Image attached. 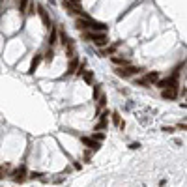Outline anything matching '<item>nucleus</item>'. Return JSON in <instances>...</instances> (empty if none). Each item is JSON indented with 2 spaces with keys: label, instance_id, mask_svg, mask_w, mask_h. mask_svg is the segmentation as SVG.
<instances>
[{
  "label": "nucleus",
  "instance_id": "nucleus-1",
  "mask_svg": "<svg viewBox=\"0 0 187 187\" xmlns=\"http://www.w3.org/2000/svg\"><path fill=\"white\" fill-rule=\"evenodd\" d=\"M82 37L86 39V41H94V43H96L98 47H105L109 41H107V34L105 32H84L82 34Z\"/></svg>",
  "mask_w": 187,
  "mask_h": 187
},
{
  "label": "nucleus",
  "instance_id": "nucleus-2",
  "mask_svg": "<svg viewBox=\"0 0 187 187\" xmlns=\"http://www.w3.org/2000/svg\"><path fill=\"white\" fill-rule=\"evenodd\" d=\"M142 69H138L135 66H122V67H116V75L120 77H129V75H138Z\"/></svg>",
  "mask_w": 187,
  "mask_h": 187
},
{
  "label": "nucleus",
  "instance_id": "nucleus-3",
  "mask_svg": "<svg viewBox=\"0 0 187 187\" xmlns=\"http://www.w3.org/2000/svg\"><path fill=\"white\" fill-rule=\"evenodd\" d=\"M36 10H37V13H39V17H41V21H43V24H45V28H47V30H51V28H53V24H51V19H49V15H47V11H45V8H41V6H36Z\"/></svg>",
  "mask_w": 187,
  "mask_h": 187
},
{
  "label": "nucleus",
  "instance_id": "nucleus-4",
  "mask_svg": "<svg viewBox=\"0 0 187 187\" xmlns=\"http://www.w3.org/2000/svg\"><path fill=\"white\" fill-rule=\"evenodd\" d=\"M157 86L163 90V88H176V77H167V79H161L157 80Z\"/></svg>",
  "mask_w": 187,
  "mask_h": 187
},
{
  "label": "nucleus",
  "instance_id": "nucleus-5",
  "mask_svg": "<svg viewBox=\"0 0 187 187\" xmlns=\"http://www.w3.org/2000/svg\"><path fill=\"white\" fill-rule=\"evenodd\" d=\"M176 96H178L176 88H163L161 90V98L163 99H176Z\"/></svg>",
  "mask_w": 187,
  "mask_h": 187
},
{
  "label": "nucleus",
  "instance_id": "nucleus-6",
  "mask_svg": "<svg viewBox=\"0 0 187 187\" xmlns=\"http://www.w3.org/2000/svg\"><path fill=\"white\" fill-rule=\"evenodd\" d=\"M80 142H82L84 146L92 148V150H98V148H99V142H98V140H94V138H88V137H82V138H80Z\"/></svg>",
  "mask_w": 187,
  "mask_h": 187
},
{
  "label": "nucleus",
  "instance_id": "nucleus-7",
  "mask_svg": "<svg viewBox=\"0 0 187 187\" xmlns=\"http://www.w3.org/2000/svg\"><path fill=\"white\" fill-rule=\"evenodd\" d=\"M75 26L79 28V30H86V28H90V19H82V17H79L77 21H75Z\"/></svg>",
  "mask_w": 187,
  "mask_h": 187
},
{
  "label": "nucleus",
  "instance_id": "nucleus-8",
  "mask_svg": "<svg viewBox=\"0 0 187 187\" xmlns=\"http://www.w3.org/2000/svg\"><path fill=\"white\" fill-rule=\"evenodd\" d=\"M90 30H94V32H105V30H107V24L96 23V21H90Z\"/></svg>",
  "mask_w": 187,
  "mask_h": 187
},
{
  "label": "nucleus",
  "instance_id": "nucleus-9",
  "mask_svg": "<svg viewBox=\"0 0 187 187\" xmlns=\"http://www.w3.org/2000/svg\"><path fill=\"white\" fill-rule=\"evenodd\" d=\"M39 62H41V54H36V56L32 58V62H30V69H28V73H34V71L37 69Z\"/></svg>",
  "mask_w": 187,
  "mask_h": 187
},
{
  "label": "nucleus",
  "instance_id": "nucleus-10",
  "mask_svg": "<svg viewBox=\"0 0 187 187\" xmlns=\"http://www.w3.org/2000/svg\"><path fill=\"white\" fill-rule=\"evenodd\" d=\"M111 62L116 64V66H129V60L122 58V56H111Z\"/></svg>",
  "mask_w": 187,
  "mask_h": 187
},
{
  "label": "nucleus",
  "instance_id": "nucleus-11",
  "mask_svg": "<svg viewBox=\"0 0 187 187\" xmlns=\"http://www.w3.org/2000/svg\"><path fill=\"white\" fill-rule=\"evenodd\" d=\"M79 67V58H71V62H69V67H67V75L69 73H75V69Z\"/></svg>",
  "mask_w": 187,
  "mask_h": 187
},
{
  "label": "nucleus",
  "instance_id": "nucleus-12",
  "mask_svg": "<svg viewBox=\"0 0 187 187\" xmlns=\"http://www.w3.org/2000/svg\"><path fill=\"white\" fill-rule=\"evenodd\" d=\"M144 79H146L150 84H152V82H157V79H159V73H157V71H150V73H148Z\"/></svg>",
  "mask_w": 187,
  "mask_h": 187
},
{
  "label": "nucleus",
  "instance_id": "nucleus-13",
  "mask_svg": "<svg viewBox=\"0 0 187 187\" xmlns=\"http://www.w3.org/2000/svg\"><path fill=\"white\" fill-rule=\"evenodd\" d=\"M28 4H30V0H19V11H21V13H26Z\"/></svg>",
  "mask_w": 187,
  "mask_h": 187
},
{
  "label": "nucleus",
  "instance_id": "nucleus-14",
  "mask_svg": "<svg viewBox=\"0 0 187 187\" xmlns=\"http://www.w3.org/2000/svg\"><path fill=\"white\" fill-rule=\"evenodd\" d=\"M56 39H58V32L53 28V30H51V36H49V45H54V43H56Z\"/></svg>",
  "mask_w": 187,
  "mask_h": 187
},
{
  "label": "nucleus",
  "instance_id": "nucleus-15",
  "mask_svg": "<svg viewBox=\"0 0 187 187\" xmlns=\"http://www.w3.org/2000/svg\"><path fill=\"white\" fill-rule=\"evenodd\" d=\"M111 116H112V122H114V125H118V127H120V125H122V118H120V114H118V112L114 111V112H112Z\"/></svg>",
  "mask_w": 187,
  "mask_h": 187
},
{
  "label": "nucleus",
  "instance_id": "nucleus-16",
  "mask_svg": "<svg viewBox=\"0 0 187 187\" xmlns=\"http://www.w3.org/2000/svg\"><path fill=\"white\" fill-rule=\"evenodd\" d=\"M13 176H15V180H17V181H23V180H24V168L15 170V174H13Z\"/></svg>",
  "mask_w": 187,
  "mask_h": 187
},
{
  "label": "nucleus",
  "instance_id": "nucleus-17",
  "mask_svg": "<svg viewBox=\"0 0 187 187\" xmlns=\"http://www.w3.org/2000/svg\"><path fill=\"white\" fill-rule=\"evenodd\" d=\"M41 58H45L47 62H53V58H54V53H53V49H49L45 53V56H41Z\"/></svg>",
  "mask_w": 187,
  "mask_h": 187
},
{
  "label": "nucleus",
  "instance_id": "nucleus-18",
  "mask_svg": "<svg viewBox=\"0 0 187 187\" xmlns=\"http://www.w3.org/2000/svg\"><path fill=\"white\" fill-rule=\"evenodd\" d=\"M135 82H137V86H150V82L146 79H137Z\"/></svg>",
  "mask_w": 187,
  "mask_h": 187
},
{
  "label": "nucleus",
  "instance_id": "nucleus-19",
  "mask_svg": "<svg viewBox=\"0 0 187 187\" xmlns=\"http://www.w3.org/2000/svg\"><path fill=\"white\" fill-rule=\"evenodd\" d=\"M92 79H94V77H92V71H86V73H84V80H86L88 84H92Z\"/></svg>",
  "mask_w": 187,
  "mask_h": 187
},
{
  "label": "nucleus",
  "instance_id": "nucleus-20",
  "mask_svg": "<svg viewBox=\"0 0 187 187\" xmlns=\"http://www.w3.org/2000/svg\"><path fill=\"white\" fill-rule=\"evenodd\" d=\"M26 10H30V11H26L28 15H34V13H36V11H34V10H36V4H28V8H26Z\"/></svg>",
  "mask_w": 187,
  "mask_h": 187
},
{
  "label": "nucleus",
  "instance_id": "nucleus-21",
  "mask_svg": "<svg viewBox=\"0 0 187 187\" xmlns=\"http://www.w3.org/2000/svg\"><path fill=\"white\" fill-rule=\"evenodd\" d=\"M103 138H105L103 133H96V135H94V140H98V142H99V140H103Z\"/></svg>",
  "mask_w": 187,
  "mask_h": 187
},
{
  "label": "nucleus",
  "instance_id": "nucleus-22",
  "mask_svg": "<svg viewBox=\"0 0 187 187\" xmlns=\"http://www.w3.org/2000/svg\"><path fill=\"white\" fill-rule=\"evenodd\" d=\"M98 96H99V88L94 86V98H98Z\"/></svg>",
  "mask_w": 187,
  "mask_h": 187
},
{
  "label": "nucleus",
  "instance_id": "nucleus-23",
  "mask_svg": "<svg viewBox=\"0 0 187 187\" xmlns=\"http://www.w3.org/2000/svg\"><path fill=\"white\" fill-rule=\"evenodd\" d=\"M64 2H67V4H80V0H64Z\"/></svg>",
  "mask_w": 187,
  "mask_h": 187
},
{
  "label": "nucleus",
  "instance_id": "nucleus-24",
  "mask_svg": "<svg viewBox=\"0 0 187 187\" xmlns=\"http://www.w3.org/2000/svg\"><path fill=\"white\" fill-rule=\"evenodd\" d=\"M99 105H101V107H105V96H101V98H99Z\"/></svg>",
  "mask_w": 187,
  "mask_h": 187
},
{
  "label": "nucleus",
  "instance_id": "nucleus-25",
  "mask_svg": "<svg viewBox=\"0 0 187 187\" xmlns=\"http://www.w3.org/2000/svg\"><path fill=\"white\" fill-rule=\"evenodd\" d=\"M129 148H131V150H137V148H140V144H137V142H133V144H131Z\"/></svg>",
  "mask_w": 187,
  "mask_h": 187
},
{
  "label": "nucleus",
  "instance_id": "nucleus-26",
  "mask_svg": "<svg viewBox=\"0 0 187 187\" xmlns=\"http://www.w3.org/2000/svg\"><path fill=\"white\" fill-rule=\"evenodd\" d=\"M163 131H165V133H172L174 129H172V127H163Z\"/></svg>",
  "mask_w": 187,
  "mask_h": 187
},
{
  "label": "nucleus",
  "instance_id": "nucleus-27",
  "mask_svg": "<svg viewBox=\"0 0 187 187\" xmlns=\"http://www.w3.org/2000/svg\"><path fill=\"white\" fill-rule=\"evenodd\" d=\"M49 2H51V4H54V0H49Z\"/></svg>",
  "mask_w": 187,
  "mask_h": 187
}]
</instances>
